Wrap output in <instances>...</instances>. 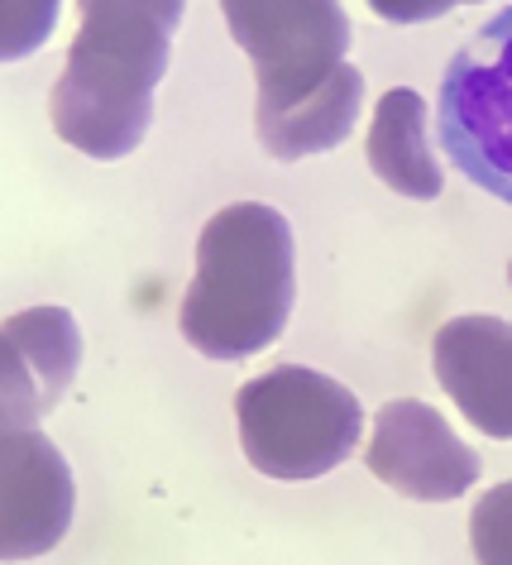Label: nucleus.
<instances>
[{
    "label": "nucleus",
    "mask_w": 512,
    "mask_h": 565,
    "mask_svg": "<svg viewBox=\"0 0 512 565\" xmlns=\"http://www.w3.org/2000/svg\"><path fill=\"white\" fill-rule=\"evenodd\" d=\"M436 384L489 441H512V321L489 312L450 317L431 341Z\"/></svg>",
    "instance_id": "nucleus-9"
},
{
    "label": "nucleus",
    "mask_w": 512,
    "mask_h": 565,
    "mask_svg": "<svg viewBox=\"0 0 512 565\" xmlns=\"http://www.w3.org/2000/svg\"><path fill=\"white\" fill-rule=\"evenodd\" d=\"M508 282H512V264H508Z\"/></svg>",
    "instance_id": "nucleus-15"
},
{
    "label": "nucleus",
    "mask_w": 512,
    "mask_h": 565,
    "mask_svg": "<svg viewBox=\"0 0 512 565\" xmlns=\"http://www.w3.org/2000/svg\"><path fill=\"white\" fill-rule=\"evenodd\" d=\"M82 24L53 82V130L87 159H125L153 120L188 0H77Z\"/></svg>",
    "instance_id": "nucleus-1"
},
{
    "label": "nucleus",
    "mask_w": 512,
    "mask_h": 565,
    "mask_svg": "<svg viewBox=\"0 0 512 565\" xmlns=\"http://www.w3.org/2000/svg\"><path fill=\"white\" fill-rule=\"evenodd\" d=\"M426 102L412 87H393L378 96L374 120H369L364 159L383 188H393L407 202H436L440 196V163L431 153L426 130Z\"/></svg>",
    "instance_id": "nucleus-10"
},
{
    "label": "nucleus",
    "mask_w": 512,
    "mask_h": 565,
    "mask_svg": "<svg viewBox=\"0 0 512 565\" xmlns=\"http://www.w3.org/2000/svg\"><path fill=\"white\" fill-rule=\"evenodd\" d=\"M82 370V331L67 307H24L0 321V436L39 431Z\"/></svg>",
    "instance_id": "nucleus-8"
},
{
    "label": "nucleus",
    "mask_w": 512,
    "mask_h": 565,
    "mask_svg": "<svg viewBox=\"0 0 512 565\" xmlns=\"http://www.w3.org/2000/svg\"><path fill=\"white\" fill-rule=\"evenodd\" d=\"M446 159L512 206V6L483 20L440 77Z\"/></svg>",
    "instance_id": "nucleus-4"
},
{
    "label": "nucleus",
    "mask_w": 512,
    "mask_h": 565,
    "mask_svg": "<svg viewBox=\"0 0 512 565\" xmlns=\"http://www.w3.org/2000/svg\"><path fill=\"white\" fill-rule=\"evenodd\" d=\"M469 551L479 565H512V479L469 508Z\"/></svg>",
    "instance_id": "nucleus-13"
},
{
    "label": "nucleus",
    "mask_w": 512,
    "mask_h": 565,
    "mask_svg": "<svg viewBox=\"0 0 512 565\" xmlns=\"http://www.w3.org/2000/svg\"><path fill=\"white\" fill-rule=\"evenodd\" d=\"M369 475L403 499L450 503L479 484V456L455 427L422 398H393L374 413L369 431Z\"/></svg>",
    "instance_id": "nucleus-6"
},
{
    "label": "nucleus",
    "mask_w": 512,
    "mask_h": 565,
    "mask_svg": "<svg viewBox=\"0 0 512 565\" xmlns=\"http://www.w3.org/2000/svg\"><path fill=\"white\" fill-rule=\"evenodd\" d=\"M77 513L73 465L44 431L0 436V565L39 561Z\"/></svg>",
    "instance_id": "nucleus-7"
},
{
    "label": "nucleus",
    "mask_w": 512,
    "mask_h": 565,
    "mask_svg": "<svg viewBox=\"0 0 512 565\" xmlns=\"http://www.w3.org/2000/svg\"><path fill=\"white\" fill-rule=\"evenodd\" d=\"M63 0H0V63H20L58 30Z\"/></svg>",
    "instance_id": "nucleus-12"
},
{
    "label": "nucleus",
    "mask_w": 512,
    "mask_h": 565,
    "mask_svg": "<svg viewBox=\"0 0 512 565\" xmlns=\"http://www.w3.org/2000/svg\"><path fill=\"white\" fill-rule=\"evenodd\" d=\"M460 6H483V0H369L378 20L388 24H426V20H440Z\"/></svg>",
    "instance_id": "nucleus-14"
},
{
    "label": "nucleus",
    "mask_w": 512,
    "mask_h": 565,
    "mask_svg": "<svg viewBox=\"0 0 512 565\" xmlns=\"http://www.w3.org/2000/svg\"><path fill=\"white\" fill-rule=\"evenodd\" d=\"M221 10L254 63V120L282 116L321 92L350 53V15L340 0H221Z\"/></svg>",
    "instance_id": "nucleus-5"
},
{
    "label": "nucleus",
    "mask_w": 512,
    "mask_h": 565,
    "mask_svg": "<svg viewBox=\"0 0 512 565\" xmlns=\"http://www.w3.org/2000/svg\"><path fill=\"white\" fill-rule=\"evenodd\" d=\"M235 427L254 470L302 484L354 456L364 436V407L340 379L307 364H278L235 393Z\"/></svg>",
    "instance_id": "nucleus-3"
},
{
    "label": "nucleus",
    "mask_w": 512,
    "mask_h": 565,
    "mask_svg": "<svg viewBox=\"0 0 512 565\" xmlns=\"http://www.w3.org/2000/svg\"><path fill=\"white\" fill-rule=\"evenodd\" d=\"M297 298L292 225L278 206H221L196 235V274L178 327L196 355L249 360L282 335Z\"/></svg>",
    "instance_id": "nucleus-2"
},
{
    "label": "nucleus",
    "mask_w": 512,
    "mask_h": 565,
    "mask_svg": "<svg viewBox=\"0 0 512 565\" xmlns=\"http://www.w3.org/2000/svg\"><path fill=\"white\" fill-rule=\"evenodd\" d=\"M360 106H364V73L354 63H340L335 77L321 92L288 106L282 116L254 120V130H259V145L278 163H297V159H311V153L345 145L354 120H360Z\"/></svg>",
    "instance_id": "nucleus-11"
}]
</instances>
